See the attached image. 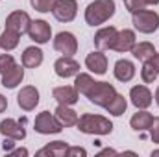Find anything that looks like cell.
I'll use <instances>...</instances> for the list:
<instances>
[{"label":"cell","instance_id":"8992f818","mask_svg":"<svg viewBox=\"0 0 159 157\" xmlns=\"http://www.w3.org/2000/svg\"><path fill=\"white\" fill-rule=\"evenodd\" d=\"M52 15L59 22H70L78 15V2L76 0H56L52 7Z\"/></svg>","mask_w":159,"mask_h":157},{"label":"cell","instance_id":"e575fe53","mask_svg":"<svg viewBox=\"0 0 159 157\" xmlns=\"http://www.w3.org/2000/svg\"><path fill=\"white\" fill-rule=\"evenodd\" d=\"M7 109V98L4 94H0V113H4Z\"/></svg>","mask_w":159,"mask_h":157},{"label":"cell","instance_id":"ba28073f","mask_svg":"<svg viewBox=\"0 0 159 157\" xmlns=\"http://www.w3.org/2000/svg\"><path fill=\"white\" fill-rule=\"evenodd\" d=\"M54 48L63 56H74L78 52V41L70 32H59L54 39Z\"/></svg>","mask_w":159,"mask_h":157},{"label":"cell","instance_id":"d6986e66","mask_svg":"<svg viewBox=\"0 0 159 157\" xmlns=\"http://www.w3.org/2000/svg\"><path fill=\"white\" fill-rule=\"evenodd\" d=\"M113 74H115V78L119 79V81H122V83L131 81L133 76H135V65H133L131 61H128V59H119V61L115 63Z\"/></svg>","mask_w":159,"mask_h":157},{"label":"cell","instance_id":"d590c367","mask_svg":"<svg viewBox=\"0 0 159 157\" xmlns=\"http://www.w3.org/2000/svg\"><path fill=\"white\" fill-rule=\"evenodd\" d=\"M9 154L11 155H28V150L26 148H19V150H11Z\"/></svg>","mask_w":159,"mask_h":157},{"label":"cell","instance_id":"277c9868","mask_svg":"<svg viewBox=\"0 0 159 157\" xmlns=\"http://www.w3.org/2000/svg\"><path fill=\"white\" fill-rule=\"evenodd\" d=\"M131 22L137 32L141 34H154L159 28V15L152 9H143L137 13H131Z\"/></svg>","mask_w":159,"mask_h":157},{"label":"cell","instance_id":"e0dca14e","mask_svg":"<svg viewBox=\"0 0 159 157\" xmlns=\"http://www.w3.org/2000/svg\"><path fill=\"white\" fill-rule=\"evenodd\" d=\"M135 43H137V39H135V32L133 30H122V32L117 34V39H115V44H113L111 50L126 54V52H131Z\"/></svg>","mask_w":159,"mask_h":157},{"label":"cell","instance_id":"7402d4cb","mask_svg":"<svg viewBox=\"0 0 159 157\" xmlns=\"http://www.w3.org/2000/svg\"><path fill=\"white\" fill-rule=\"evenodd\" d=\"M152 120H154V117H152L146 109H139V111L131 117L129 126H131V129H135V131H146V129L150 128Z\"/></svg>","mask_w":159,"mask_h":157},{"label":"cell","instance_id":"5bb4252c","mask_svg":"<svg viewBox=\"0 0 159 157\" xmlns=\"http://www.w3.org/2000/svg\"><path fill=\"white\" fill-rule=\"evenodd\" d=\"M0 133L6 139H15V141H22L26 137V129L22 124H19L13 118H6L0 122Z\"/></svg>","mask_w":159,"mask_h":157},{"label":"cell","instance_id":"4dcf8cb0","mask_svg":"<svg viewBox=\"0 0 159 157\" xmlns=\"http://www.w3.org/2000/svg\"><path fill=\"white\" fill-rule=\"evenodd\" d=\"M126 2V9L129 11V13H137V11H143V9H146V0H124Z\"/></svg>","mask_w":159,"mask_h":157},{"label":"cell","instance_id":"74e56055","mask_svg":"<svg viewBox=\"0 0 159 157\" xmlns=\"http://www.w3.org/2000/svg\"><path fill=\"white\" fill-rule=\"evenodd\" d=\"M146 4H148V6H157L159 0H146Z\"/></svg>","mask_w":159,"mask_h":157},{"label":"cell","instance_id":"30bf717a","mask_svg":"<svg viewBox=\"0 0 159 157\" xmlns=\"http://www.w3.org/2000/svg\"><path fill=\"white\" fill-rule=\"evenodd\" d=\"M30 22H32V19H30V15L26 11H13L6 19V28L17 32L19 35H22V34H28Z\"/></svg>","mask_w":159,"mask_h":157},{"label":"cell","instance_id":"ab89813d","mask_svg":"<svg viewBox=\"0 0 159 157\" xmlns=\"http://www.w3.org/2000/svg\"><path fill=\"white\" fill-rule=\"evenodd\" d=\"M152 155H159V150H154V152H152Z\"/></svg>","mask_w":159,"mask_h":157},{"label":"cell","instance_id":"d6a6232c","mask_svg":"<svg viewBox=\"0 0 159 157\" xmlns=\"http://www.w3.org/2000/svg\"><path fill=\"white\" fill-rule=\"evenodd\" d=\"M67 157H87V150L80 148V146H69Z\"/></svg>","mask_w":159,"mask_h":157},{"label":"cell","instance_id":"7a4b0ae2","mask_svg":"<svg viewBox=\"0 0 159 157\" xmlns=\"http://www.w3.org/2000/svg\"><path fill=\"white\" fill-rule=\"evenodd\" d=\"M78 129L85 135H109L113 131V122L102 115L85 113L78 118Z\"/></svg>","mask_w":159,"mask_h":157},{"label":"cell","instance_id":"44dd1931","mask_svg":"<svg viewBox=\"0 0 159 157\" xmlns=\"http://www.w3.org/2000/svg\"><path fill=\"white\" fill-rule=\"evenodd\" d=\"M22 79H24V67L15 65L11 70H7L6 74H2V85L6 89H15L17 85H20Z\"/></svg>","mask_w":159,"mask_h":157},{"label":"cell","instance_id":"8fae6325","mask_svg":"<svg viewBox=\"0 0 159 157\" xmlns=\"http://www.w3.org/2000/svg\"><path fill=\"white\" fill-rule=\"evenodd\" d=\"M54 72L59 78H72L80 72V63L72 57V56H63L59 59H56L54 63Z\"/></svg>","mask_w":159,"mask_h":157},{"label":"cell","instance_id":"52a82bcc","mask_svg":"<svg viewBox=\"0 0 159 157\" xmlns=\"http://www.w3.org/2000/svg\"><path fill=\"white\" fill-rule=\"evenodd\" d=\"M17 104L22 111H34L39 104V91L34 85H26L17 94Z\"/></svg>","mask_w":159,"mask_h":157},{"label":"cell","instance_id":"1f68e13d","mask_svg":"<svg viewBox=\"0 0 159 157\" xmlns=\"http://www.w3.org/2000/svg\"><path fill=\"white\" fill-rule=\"evenodd\" d=\"M148 131H150L152 141H154L156 144H159V117H154L152 124H150V128H148Z\"/></svg>","mask_w":159,"mask_h":157},{"label":"cell","instance_id":"f546056e","mask_svg":"<svg viewBox=\"0 0 159 157\" xmlns=\"http://www.w3.org/2000/svg\"><path fill=\"white\" fill-rule=\"evenodd\" d=\"M54 2L56 0H32V7L39 13H48V11H52Z\"/></svg>","mask_w":159,"mask_h":157},{"label":"cell","instance_id":"4316f807","mask_svg":"<svg viewBox=\"0 0 159 157\" xmlns=\"http://www.w3.org/2000/svg\"><path fill=\"white\" fill-rule=\"evenodd\" d=\"M94 83V79L91 74H85V72H78L76 79H74V87L80 94H87V91L91 89V85Z\"/></svg>","mask_w":159,"mask_h":157},{"label":"cell","instance_id":"83f0119b","mask_svg":"<svg viewBox=\"0 0 159 157\" xmlns=\"http://www.w3.org/2000/svg\"><path fill=\"white\" fill-rule=\"evenodd\" d=\"M157 74L159 72L148 63V61H146V63L143 65V69H141V78H143L144 83H154V81L157 79Z\"/></svg>","mask_w":159,"mask_h":157},{"label":"cell","instance_id":"ffe728a7","mask_svg":"<svg viewBox=\"0 0 159 157\" xmlns=\"http://www.w3.org/2000/svg\"><path fill=\"white\" fill-rule=\"evenodd\" d=\"M43 63V50L37 46H28L22 54V67L24 69H37Z\"/></svg>","mask_w":159,"mask_h":157},{"label":"cell","instance_id":"ac0fdd59","mask_svg":"<svg viewBox=\"0 0 159 157\" xmlns=\"http://www.w3.org/2000/svg\"><path fill=\"white\" fill-rule=\"evenodd\" d=\"M54 115H56V118L61 122V126H63V128L76 126V124H78V118H80L78 113H76L74 109H70V105H63V104H59V105L56 107Z\"/></svg>","mask_w":159,"mask_h":157},{"label":"cell","instance_id":"484cf974","mask_svg":"<svg viewBox=\"0 0 159 157\" xmlns=\"http://www.w3.org/2000/svg\"><path fill=\"white\" fill-rule=\"evenodd\" d=\"M126 107H128V102H126V98L117 92V96L106 105V111L109 113V115H113V117H120V115H124L126 113Z\"/></svg>","mask_w":159,"mask_h":157},{"label":"cell","instance_id":"3957f363","mask_svg":"<svg viewBox=\"0 0 159 157\" xmlns=\"http://www.w3.org/2000/svg\"><path fill=\"white\" fill-rule=\"evenodd\" d=\"M85 96L89 98L91 104H94V105L106 109V105L117 96V89H115L111 83H107V81H94V83L91 85V89L87 91Z\"/></svg>","mask_w":159,"mask_h":157},{"label":"cell","instance_id":"9a60e30c","mask_svg":"<svg viewBox=\"0 0 159 157\" xmlns=\"http://www.w3.org/2000/svg\"><path fill=\"white\" fill-rule=\"evenodd\" d=\"M85 67L91 72H94V74H106L107 72V57H106V54L102 50H96V52L87 54Z\"/></svg>","mask_w":159,"mask_h":157},{"label":"cell","instance_id":"5b68a950","mask_svg":"<svg viewBox=\"0 0 159 157\" xmlns=\"http://www.w3.org/2000/svg\"><path fill=\"white\" fill-rule=\"evenodd\" d=\"M34 129L41 135H54V133H59L63 126L56 118V115H52L50 111H43L34 120Z\"/></svg>","mask_w":159,"mask_h":157},{"label":"cell","instance_id":"7c38bea8","mask_svg":"<svg viewBox=\"0 0 159 157\" xmlns=\"http://www.w3.org/2000/svg\"><path fill=\"white\" fill-rule=\"evenodd\" d=\"M129 98H131V104L137 109H146L154 102V96H152V92H150V89L146 85H135V87H131Z\"/></svg>","mask_w":159,"mask_h":157},{"label":"cell","instance_id":"836d02e7","mask_svg":"<svg viewBox=\"0 0 159 157\" xmlns=\"http://www.w3.org/2000/svg\"><path fill=\"white\" fill-rule=\"evenodd\" d=\"M148 63H150V65H152V67L159 72V54H154V56L148 59Z\"/></svg>","mask_w":159,"mask_h":157},{"label":"cell","instance_id":"cb8c5ba5","mask_svg":"<svg viewBox=\"0 0 159 157\" xmlns=\"http://www.w3.org/2000/svg\"><path fill=\"white\" fill-rule=\"evenodd\" d=\"M131 54H133V57L135 59H139V61H143V63H146L154 54H156V48H154V44L152 43H135V46L131 48Z\"/></svg>","mask_w":159,"mask_h":157},{"label":"cell","instance_id":"f35d334b","mask_svg":"<svg viewBox=\"0 0 159 157\" xmlns=\"http://www.w3.org/2000/svg\"><path fill=\"white\" fill-rule=\"evenodd\" d=\"M156 104L159 105V87H157V91H156Z\"/></svg>","mask_w":159,"mask_h":157},{"label":"cell","instance_id":"4fadbf2b","mask_svg":"<svg viewBox=\"0 0 159 157\" xmlns=\"http://www.w3.org/2000/svg\"><path fill=\"white\" fill-rule=\"evenodd\" d=\"M117 28L115 26H106V28H100L96 34H94V46L98 50H111L115 39H117Z\"/></svg>","mask_w":159,"mask_h":157},{"label":"cell","instance_id":"603a6c76","mask_svg":"<svg viewBox=\"0 0 159 157\" xmlns=\"http://www.w3.org/2000/svg\"><path fill=\"white\" fill-rule=\"evenodd\" d=\"M67 150L69 144L63 141H54L50 144H46L44 148H41L37 152V155H50V157H67Z\"/></svg>","mask_w":159,"mask_h":157},{"label":"cell","instance_id":"f1b7e54d","mask_svg":"<svg viewBox=\"0 0 159 157\" xmlns=\"http://www.w3.org/2000/svg\"><path fill=\"white\" fill-rule=\"evenodd\" d=\"M15 57L11 54H2L0 56V74H6L7 70H11L15 67Z\"/></svg>","mask_w":159,"mask_h":157},{"label":"cell","instance_id":"9c48e42d","mask_svg":"<svg viewBox=\"0 0 159 157\" xmlns=\"http://www.w3.org/2000/svg\"><path fill=\"white\" fill-rule=\"evenodd\" d=\"M28 35L37 44H46L52 39V28L46 20H32L28 28Z\"/></svg>","mask_w":159,"mask_h":157},{"label":"cell","instance_id":"d4e9b609","mask_svg":"<svg viewBox=\"0 0 159 157\" xmlns=\"http://www.w3.org/2000/svg\"><path fill=\"white\" fill-rule=\"evenodd\" d=\"M19 41H20V35H19L17 32L6 28V30L2 32V35H0V48H2L4 52H11V50H15V48L19 46Z\"/></svg>","mask_w":159,"mask_h":157},{"label":"cell","instance_id":"6da1fadb","mask_svg":"<svg viewBox=\"0 0 159 157\" xmlns=\"http://www.w3.org/2000/svg\"><path fill=\"white\" fill-rule=\"evenodd\" d=\"M117 11L113 0H94L85 7V22L89 26H100L107 22Z\"/></svg>","mask_w":159,"mask_h":157},{"label":"cell","instance_id":"8d00e7d4","mask_svg":"<svg viewBox=\"0 0 159 157\" xmlns=\"http://www.w3.org/2000/svg\"><path fill=\"white\" fill-rule=\"evenodd\" d=\"M98 155H100V157H102V155H117V152H115V150H111V148H104Z\"/></svg>","mask_w":159,"mask_h":157},{"label":"cell","instance_id":"2e32d148","mask_svg":"<svg viewBox=\"0 0 159 157\" xmlns=\"http://www.w3.org/2000/svg\"><path fill=\"white\" fill-rule=\"evenodd\" d=\"M52 96L56 98L57 104H63V105H74L78 102L80 92L76 91V87H70V85H61V87H56L52 91Z\"/></svg>","mask_w":159,"mask_h":157}]
</instances>
